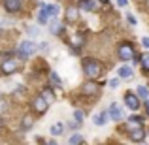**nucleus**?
<instances>
[{
	"label": "nucleus",
	"instance_id": "37",
	"mask_svg": "<svg viewBox=\"0 0 149 145\" xmlns=\"http://www.w3.org/2000/svg\"><path fill=\"white\" fill-rule=\"evenodd\" d=\"M0 126H2V119H0Z\"/></svg>",
	"mask_w": 149,
	"mask_h": 145
},
{
	"label": "nucleus",
	"instance_id": "21",
	"mask_svg": "<svg viewBox=\"0 0 149 145\" xmlns=\"http://www.w3.org/2000/svg\"><path fill=\"white\" fill-rule=\"evenodd\" d=\"M66 17H68L70 21H76L77 19V10L76 8H68V10H66Z\"/></svg>",
	"mask_w": 149,
	"mask_h": 145
},
{
	"label": "nucleus",
	"instance_id": "32",
	"mask_svg": "<svg viewBox=\"0 0 149 145\" xmlns=\"http://www.w3.org/2000/svg\"><path fill=\"white\" fill-rule=\"evenodd\" d=\"M117 4H119L121 8H125V6H127V4H128V0H117Z\"/></svg>",
	"mask_w": 149,
	"mask_h": 145
},
{
	"label": "nucleus",
	"instance_id": "38",
	"mask_svg": "<svg viewBox=\"0 0 149 145\" xmlns=\"http://www.w3.org/2000/svg\"><path fill=\"white\" fill-rule=\"evenodd\" d=\"M147 4H149V0H147Z\"/></svg>",
	"mask_w": 149,
	"mask_h": 145
},
{
	"label": "nucleus",
	"instance_id": "3",
	"mask_svg": "<svg viewBox=\"0 0 149 145\" xmlns=\"http://www.w3.org/2000/svg\"><path fill=\"white\" fill-rule=\"evenodd\" d=\"M117 55H119V58L123 62H127V60H130V58L136 57V51L130 44H121L119 47H117Z\"/></svg>",
	"mask_w": 149,
	"mask_h": 145
},
{
	"label": "nucleus",
	"instance_id": "20",
	"mask_svg": "<svg viewBox=\"0 0 149 145\" xmlns=\"http://www.w3.org/2000/svg\"><path fill=\"white\" fill-rule=\"evenodd\" d=\"M49 30H51V34H61L62 32V25H58V21H53Z\"/></svg>",
	"mask_w": 149,
	"mask_h": 145
},
{
	"label": "nucleus",
	"instance_id": "33",
	"mask_svg": "<svg viewBox=\"0 0 149 145\" xmlns=\"http://www.w3.org/2000/svg\"><path fill=\"white\" fill-rule=\"evenodd\" d=\"M4 109H8V105H6V102H0V111H4Z\"/></svg>",
	"mask_w": 149,
	"mask_h": 145
},
{
	"label": "nucleus",
	"instance_id": "24",
	"mask_svg": "<svg viewBox=\"0 0 149 145\" xmlns=\"http://www.w3.org/2000/svg\"><path fill=\"white\" fill-rule=\"evenodd\" d=\"M83 117L85 115H83V111H81V109H76V111H74V119H76V123L81 124V123H83Z\"/></svg>",
	"mask_w": 149,
	"mask_h": 145
},
{
	"label": "nucleus",
	"instance_id": "25",
	"mask_svg": "<svg viewBox=\"0 0 149 145\" xmlns=\"http://www.w3.org/2000/svg\"><path fill=\"white\" fill-rule=\"evenodd\" d=\"M51 81H53L55 85H58V87L62 85V79H61V77L57 76V72H51Z\"/></svg>",
	"mask_w": 149,
	"mask_h": 145
},
{
	"label": "nucleus",
	"instance_id": "19",
	"mask_svg": "<svg viewBox=\"0 0 149 145\" xmlns=\"http://www.w3.org/2000/svg\"><path fill=\"white\" fill-rule=\"evenodd\" d=\"M81 142H83L81 134H72V136H70V139H68V143H70V145H79Z\"/></svg>",
	"mask_w": 149,
	"mask_h": 145
},
{
	"label": "nucleus",
	"instance_id": "11",
	"mask_svg": "<svg viewBox=\"0 0 149 145\" xmlns=\"http://www.w3.org/2000/svg\"><path fill=\"white\" fill-rule=\"evenodd\" d=\"M47 21H49V13H47V10H45V4H42L40 11H38V23H40V25H45Z\"/></svg>",
	"mask_w": 149,
	"mask_h": 145
},
{
	"label": "nucleus",
	"instance_id": "35",
	"mask_svg": "<svg viewBox=\"0 0 149 145\" xmlns=\"http://www.w3.org/2000/svg\"><path fill=\"white\" fill-rule=\"evenodd\" d=\"M143 105H146V111L149 113V100H146V102H143Z\"/></svg>",
	"mask_w": 149,
	"mask_h": 145
},
{
	"label": "nucleus",
	"instance_id": "8",
	"mask_svg": "<svg viewBox=\"0 0 149 145\" xmlns=\"http://www.w3.org/2000/svg\"><path fill=\"white\" fill-rule=\"evenodd\" d=\"M93 123H95L96 126H104V124L108 123V111H98V113H95V117H93Z\"/></svg>",
	"mask_w": 149,
	"mask_h": 145
},
{
	"label": "nucleus",
	"instance_id": "29",
	"mask_svg": "<svg viewBox=\"0 0 149 145\" xmlns=\"http://www.w3.org/2000/svg\"><path fill=\"white\" fill-rule=\"evenodd\" d=\"M119 87V79H109V89H117Z\"/></svg>",
	"mask_w": 149,
	"mask_h": 145
},
{
	"label": "nucleus",
	"instance_id": "4",
	"mask_svg": "<svg viewBox=\"0 0 149 145\" xmlns=\"http://www.w3.org/2000/svg\"><path fill=\"white\" fill-rule=\"evenodd\" d=\"M108 119H111V121L123 119V109H121L115 102H113V104H109V108H108Z\"/></svg>",
	"mask_w": 149,
	"mask_h": 145
},
{
	"label": "nucleus",
	"instance_id": "6",
	"mask_svg": "<svg viewBox=\"0 0 149 145\" xmlns=\"http://www.w3.org/2000/svg\"><path fill=\"white\" fill-rule=\"evenodd\" d=\"M4 8L8 13H17L21 10V0H4Z\"/></svg>",
	"mask_w": 149,
	"mask_h": 145
},
{
	"label": "nucleus",
	"instance_id": "5",
	"mask_svg": "<svg viewBox=\"0 0 149 145\" xmlns=\"http://www.w3.org/2000/svg\"><path fill=\"white\" fill-rule=\"evenodd\" d=\"M125 104H127V108H130L132 111H136V109L140 108V100L136 94H132V92H127L125 94Z\"/></svg>",
	"mask_w": 149,
	"mask_h": 145
},
{
	"label": "nucleus",
	"instance_id": "22",
	"mask_svg": "<svg viewBox=\"0 0 149 145\" xmlns=\"http://www.w3.org/2000/svg\"><path fill=\"white\" fill-rule=\"evenodd\" d=\"M26 34H29V36L30 38H36L38 36V34H40V28H38V26H26Z\"/></svg>",
	"mask_w": 149,
	"mask_h": 145
},
{
	"label": "nucleus",
	"instance_id": "17",
	"mask_svg": "<svg viewBox=\"0 0 149 145\" xmlns=\"http://www.w3.org/2000/svg\"><path fill=\"white\" fill-rule=\"evenodd\" d=\"M62 130H64V124H62V123H57V124H53V126H51L49 132H51L53 136H61Z\"/></svg>",
	"mask_w": 149,
	"mask_h": 145
},
{
	"label": "nucleus",
	"instance_id": "14",
	"mask_svg": "<svg viewBox=\"0 0 149 145\" xmlns=\"http://www.w3.org/2000/svg\"><path fill=\"white\" fill-rule=\"evenodd\" d=\"M79 6L85 11H93V10H96V0H81Z\"/></svg>",
	"mask_w": 149,
	"mask_h": 145
},
{
	"label": "nucleus",
	"instance_id": "12",
	"mask_svg": "<svg viewBox=\"0 0 149 145\" xmlns=\"http://www.w3.org/2000/svg\"><path fill=\"white\" fill-rule=\"evenodd\" d=\"M117 74H119V77L121 79H128V77L134 74V70L130 68V66H121L119 70H117Z\"/></svg>",
	"mask_w": 149,
	"mask_h": 145
},
{
	"label": "nucleus",
	"instance_id": "15",
	"mask_svg": "<svg viewBox=\"0 0 149 145\" xmlns=\"http://www.w3.org/2000/svg\"><path fill=\"white\" fill-rule=\"evenodd\" d=\"M45 10H47L49 17H57V15H58V10H61V8H58L57 4H45Z\"/></svg>",
	"mask_w": 149,
	"mask_h": 145
},
{
	"label": "nucleus",
	"instance_id": "27",
	"mask_svg": "<svg viewBox=\"0 0 149 145\" xmlns=\"http://www.w3.org/2000/svg\"><path fill=\"white\" fill-rule=\"evenodd\" d=\"M127 21L130 23V25H136V23H138V21H136V17H134L132 13H127Z\"/></svg>",
	"mask_w": 149,
	"mask_h": 145
},
{
	"label": "nucleus",
	"instance_id": "9",
	"mask_svg": "<svg viewBox=\"0 0 149 145\" xmlns=\"http://www.w3.org/2000/svg\"><path fill=\"white\" fill-rule=\"evenodd\" d=\"M128 130H138V128H142V124H143V119L142 117H130V119H128Z\"/></svg>",
	"mask_w": 149,
	"mask_h": 145
},
{
	"label": "nucleus",
	"instance_id": "7",
	"mask_svg": "<svg viewBox=\"0 0 149 145\" xmlns=\"http://www.w3.org/2000/svg\"><path fill=\"white\" fill-rule=\"evenodd\" d=\"M15 70H17V62L13 60V58H8V60H4V64H2V72L4 74H13Z\"/></svg>",
	"mask_w": 149,
	"mask_h": 145
},
{
	"label": "nucleus",
	"instance_id": "28",
	"mask_svg": "<svg viewBox=\"0 0 149 145\" xmlns=\"http://www.w3.org/2000/svg\"><path fill=\"white\" fill-rule=\"evenodd\" d=\"M36 49H40V51H47L49 49V45H47V42H42L40 45H36Z\"/></svg>",
	"mask_w": 149,
	"mask_h": 145
},
{
	"label": "nucleus",
	"instance_id": "10",
	"mask_svg": "<svg viewBox=\"0 0 149 145\" xmlns=\"http://www.w3.org/2000/svg\"><path fill=\"white\" fill-rule=\"evenodd\" d=\"M47 100H44V98L42 96H38L36 100H34V109H36V111H40V113H44L45 109H47Z\"/></svg>",
	"mask_w": 149,
	"mask_h": 145
},
{
	"label": "nucleus",
	"instance_id": "36",
	"mask_svg": "<svg viewBox=\"0 0 149 145\" xmlns=\"http://www.w3.org/2000/svg\"><path fill=\"white\" fill-rule=\"evenodd\" d=\"M47 145H57V143H55V142H49V143H47Z\"/></svg>",
	"mask_w": 149,
	"mask_h": 145
},
{
	"label": "nucleus",
	"instance_id": "23",
	"mask_svg": "<svg viewBox=\"0 0 149 145\" xmlns=\"http://www.w3.org/2000/svg\"><path fill=\"white\" fill-rule=\"evenodd\" d=\"M140 62H142V68L149 72V55H143V57H140Z\"/></svg>",
	"mask_w": 149,
	"mask_h": 145
},
{
	"label": "nucleus",
	"instance_id": "16",
	"mask_svg": "<svg viewBox=\"0 0 149 145\" xmlns=\"http://www.w3.org/2000/svg\"><path fill=\"white\" fill-rule=\"evenodd\" d=\"M136 96H140V98H143V100H147V96H149V89H147V87H143V85L136 87Z\"/></svg>",
	"mask_w": 149,
	"mask_h": 145
},
{
	"label": "nucleus",
	"instance_id": "18",
	"mask_svg": "<svg viewBox=\"0 0 149 145\" xmlns=\"http://www.w3.org/2000/svg\"><path fill=\"white\" fill-rule=\"evenodd\" d=\"M83 91L87 92V94H95V92L98 91V85H96V83H87V85L83 87Z\"/></svg>",
	"mask_w": 149,
	"mask_h": 145
},
{
	"label": "nucleus",
	"instance_id": "13",
	"mask_svg": "<svg viewBox=\"0 0 149 145\" xmlns=\"http://www.w3.org/2000/svg\"><path fill=\"white\" fill-rule=\"evenodd\" d=\"M143 138H146V132H143V128L130 130V139H132V142H143Z\"/></svg>",
	"mask_w": 149,
	"mask_h": 145
},
{
	"label": "nucleus",
	"instance_id": "30",
	"mask_svg": "<svg viewBox=\"0 0 149 145\" xmlns=\"http://www.w3.org/2000/svg\"><path fill=\"white\" fill-rule=\"evenodd\" d=\"M42 98H44V100H49V102H51V100H53V94H51V91H45Z\"/></svg>",
	"mask_w": 149,
	"mask_h": 145
},
{
	"label": "nucleus",
	"instance_id": "31",
	"mask_svg": "<svg viewBox=\"0 0 149 145\" xmlns=\"http://www.w3.org/2000/svg\"><path fill=\"white\" fill-rule=\"evenodd\" d=\"M142 45H143L146 49H149V36H143V38H142Z\"/></svg>",
	"mask_w": 149,
	"mask_h": 145
},
{
	"label": "nucleus",
	"instance_id": "2",
	"mask_svg": "<svg viewBox=\"0 0 149 145\" xmlns=\"http://www.w3.org/2000/svg\"><path fill=\"white\" fill-rule=\"evenodd\" d=\"M17 53H19V57H21V58H29V57H32V55L36 53V44H34L32 40H25V42H21V44H19V47H17Z\"/></svg>",
	"mask_w": 149,
	"mask_h": 145
},
{
	"label": "nucleus",
	"instance_id": "1",
	"mask_svg": "<svg viewBox=\"0 0 149 145\" xmlns=\"http://www.w3.org/2000/svg\"><path fill=\"white\" fill-rule=\"evenodd\" d=\"M83 72L87 74V77L96 79V77L102 76V66H100L98 60H95V58H85L83 60Z\"/></svg>",
	"mask_w": 149,
	"mask_h": 145
},
{
	"label": "nucleus",
	"instance_id": "26",
	"mask_svg": "<svg viewBox=\"0 0 149 145\" xmlns=\"http://www.w3.org/2000/svg\"><path fill=\"white\" fill-rule=\"evenodd\" d=\"M21 126L23 128H30V126H32V119H30V117H25L23 123H21Z\"/></svg>",
	"mask_w": 149,
	"mask_h": 145
},
{
	"label": "nucleus",
	"instance_id": "34",
	"mask_svg": "<svg viewBox=\"0 0 149 145\" xmlns=\"http://www.w3.org/2000/svg\"><path fill=\"white\" fill-rule=\"evenodd\" d=\"M77 126H79V123H76V121L72 123V121H70V128H77Z\"/></svg>",
	"mask_w": 149,
	"mask_h": 145
}]
</instances>
